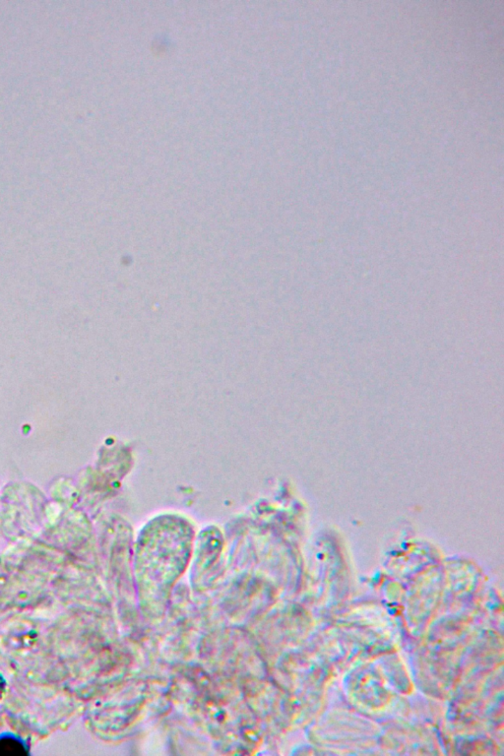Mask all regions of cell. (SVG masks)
I'll return each instance as SVG.
<instances>
[{
	"mask_svg": "<svg viewBox=\"0 0 504 756\" xmlns=\"http://www.w3.org/2000/svg\"><path fill=\"white\" fill-rule=\"evenodd\" d=\"M24 744L13 737L0 739V756H23L27 755Z\"/></svg>",
	"mask_w": 504,
	"mask_h": 756,
	"instance_id": "obj_1",
	"label": "cell"
}]
</instances>
